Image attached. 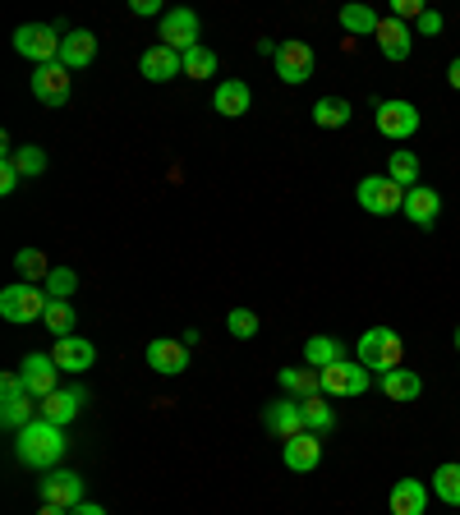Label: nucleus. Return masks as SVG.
Instances as JSON below:
<instances>
[{
  "label": "nucleus",
  "mask_w": 460,
  "mask_h": 515,
  "mask_svg": "<svg viewBox=\"0 0 460 515\" xmlns=\"http://www.w3.org/2000/svg\"><path fill=\"white\" fill-rule=\"evenodd\" d=\"M433 497L442 506H460V465L456 460H447V465L433 470Z\"/></svg>",
  "instance_id": "obj_30"
},
{
  "label": "nucleus",
  "mask_w": 460,
  "mask_h": 515,
  "mask_svg": "<svg viewBox=\"0 0 460 515\" xmlns=\"http://www.w3.org/2000/svg\"><path fill=\"white\" fill-rule=\"evenodd\" d=\"M92 60H97V33H88V28H74V33H65V46H60V65H65V69H88Z\"/></svg>",
  "instance_id": "obj_23"
},
{
  "label": "nucleus",
  "mask_w": 460,
  "mask_h": 515,
  "mask_svg": "<svg viewBox=\"0 0 460 515\" xmlns=\"http://www.w3.org/2000/svg\"><path fill=\"white\" fill-rule=\"evenodd\" d=\"M281 456H286V470L313 474L322 465V437L318 433H295L290 442H281Z\"/></svg>",
  "instance_id": "obj_13"
},
{
  "label": "nucleus",
  "mask_w": 460,
  "mask_h": 515,
  "mask_svg": "<svg viewBox=\"0 0 460 515\" xmlns=\"http://www.w3.org/2000/svg\"><path fill=\"white\" fill-rule=\"evenodd\" d=\"M37 515H69V511H65V506H51V502H42V511H37Z\"/></svg>",
  "instance_id": "obj_47"
},
{
  "label": "nucleus",
  "mask_w": 460,
  "mask_h": 515,
  "mask_svg": "<svg viewBox=\"0 0 460 515\" xmlns=\"http://www.w3.org/2000/svg\"><path fill=\"white\" fill-rule=\"evenodd\" d=\"M401 359H405V341L391 332V327H368V332L359 336V364L378 368V378L391 373V368H401Z\"/></svg>",
  "instance_id": "obj_3"
},
{
  "label": "nucleus",
  "mask_w": 460,
  "mask_h": 515,
  "mask_svg": "<svg viewBox=\"0 0 460 515\" xmlns=\"http://www.w3.org/2000/svg\"><path fill=\"white\" fill-rule=\"evenodd\" d=\"M387 175L401 184V189H414V184H419V175H424V161L414 157L410 148H396V152H391V161H387Z\"/></svg>",
  "instance_id": "obj_29"
},
{
  "label": "nucleus",
  "mask_w": 460,
  "mask_h": 515,
  "mask_svg": "<svg viewBox=\"0 0 460 515\" xmlns=\"http://www.w3.org/2000/svg\"><path fill=\"white\" fill-rule=\"evenodd\" d=\"M456 350H460V327H456Z\"/></svg>",
  "instance_id": "obj_48"
},
{
  "label": "nucleus",
  "mask_w": 460,
  "mask_h": 515,
  "mask_svg": "<svg viewBox=\"0 0 460 515\" xmlns=\"http://www.w3.org/2000/svg\"><path fill=\"white\" fill-rule=\"evenodd\" d=\"M355 120V106L345 102V97H318L313 102V125L318 129H345Z\"/></svg>",
  "instance_id": "obj_26"
},
{
  "label": "nucleus",
  "mask_w": 460,
  "mask_h": 515,
  "mask_svg": "<svg viewBox=\"0 0 460 515\" xmlns=\"http://www.w3.org/2000/svg\"><path fill=\"white\" fill-rule=\"evenodd\" d=\"M263 428L272 437H281V442H290L295 433H309L304 428V410H299V401H290V396H281V401H272L263 410Z\"/></svg>",
  "instance_id": "obj_12"
},
{
  "label": "nucleus",
  "mask_w": 460,
  "mask_h": 515,
  "mask_svg": "<svg viewBox=\"0 0 460 515\" xmlns=\"http://www.w3.org/2000/svg\"><path fill=\"white\" fill-rule=\"evenodd\" d=\"M42 290L51 299H69L74 290H79V276H74V267H51V276L42 281Z\"/></svg>",
  "instance_id": "obj_37"
},
{
  "label": "nucleus",
  "mask_w": 460,
  "mask_h": 515,
  "mask_svg": "<svg viewBox=\"0 0 460 515\" xmlns=\"http://www.w3.org/2000/svg\"><path fill=\"white\" fill-rule=\"evenodd\" d=\"M424 10H428V5H424V0H391V19H414V23H419V19H424Z\"/></svg>",
  "instance_id": "obj_39"
},
{
  "label": "nucleus",
  "mask_w": 460,
  "mask_h": 515,
  "mask_svg": "<svg viewBox=\"0 0 460 515\" xmlns=\"http://www.w3.org/2000/svg\"><path fill=\"white\" fill-rule=\"evenodd\" d=\"M33 97L42 106H65L69 102V69L60 60L33 69Z\"/></svg>",
  "instance_id": "obj_10"
},
{
  "label": "nucleus",
  "mask_w": 460,
  "mask_h": 515,
  "mask_svg": "<svg viewBox=\"0 0 460 515\" xmlns=\"http://www.w3.org/2000/svg\"><path fill=\"white\" fill-rule=\"evenodd\" d=\"M447 83H451V88L460 92V56H456V60H451V65H447Z\"/></svg>",
  "instance_id": "obj_45"
},
{
  "label": "nucleus",
  "mask_w": 460,
  "mask_h": 515,
  "mask_svg": "<svg viewBox=\"0 0 460 515\" xmlns=\"http://www.w3.org/2000/svg\"><path fill=\"white\" fill-rule=\"evenodd\" d=\"M60 46H65V33L51 28V23H23V28H14V51L23 60H33V65L60 60Z\"/></svg>",
  "instance_id": "obj_4"
},
{
  "label": "nucleus",
  "mask_w": 460,
  "mask_h": 515,
  "mask_svg": "<svg viewBox=\"0 0 460 515\" xmlns=\"http://www.w3.org/2000/svg\"><path fill=\"white\" fill-rule=\"evenodd\" d=\"M46 304H51V295H46L42 286H28V281H14V286L0 290V318L19 322V327H28V322H42Z\"/></svg>",
  "instance_id": "obj_2"
},
{
  "label": "nucleus",
  "mask_w": 460,
  "mask_h": 515,
  "mask_svg": "<svg viewBox=\"0 0 460 515\" xmlns=\"http://www.w3.org/2000/svg\"><path fill=\"white\" fill-rule=\"evenodd\" d=\"M281 391H286L290 401H309V396H322V373L318 368H281L276 373Z\"/></svg>",
  "instance_id": "obj_25"
},
{
  "label": "nucleus",
  "mask_w": 460,
  "mask_h": 515,
  "mask_svg": "<svg viewBox=\"0 0 460 515\" xmlns=\"http://www.w3.org/2000/svg\"><path fill=\"white\" fill-rule=\"evenodd\" d=\"M19 180H23L19 166H14V161L5 157V161H0V194H14V189H19Z\"/></svg>",
  "instance_id": "obj_41"
},
{
  "label": "nucleus",
  "mask_w": 460,
  "mask_h": 515,
  "mask_svg": "<svg viewBox=\"0 0 460 515\" xmlns=\"http://www.w3.org/2000/svg\"><path fill=\"white\" fill-rule=\"evenodd\" d=\"M51 359L60 364V373H88V368L97 364V345H92L88 336H65V341H56Z\"/></svg>",
  "instance_id": "obj_18"
},
{
  "label": "nucleus",
  "mask_w": 460,
  "mask_h": 515,
  "mask_svg": "<svg viewBox=\"0 0 460 515\" xmlns=\"http://www.w3.org/2000/svg\"><path fill=\"white\" fill-rule=\"evenodd\" d=\"M387 506H391V515H424L428 511V483L424 479H396Z\"/></svg>",
  "instance_id": "obj_22"
},
{
  "label": "nucleus",
  "mask_w": 460,
  "mask_h": 515,
  "mask_svg": "<svg viewBox=\"0 0 460 515\" xmlns=\"http://www.w3.org/2000/svg\"><path fill=\"white\" fill-rule=\"evenodd\" d=\"M148 368L166 373V378L184 373V368H189V345L171 341V336H157V341H148Z\"/></svg>",
  "instance_id": "obj_19"
},
{
  "label": "nucleus",
  "mask_w": 460,
  "mask_h": 515,
  "mask_svg": "<svg viewBox=\"0 0 460 515\" xmlns=\"http://www.w3.org/2000/svg\"><path fill=\"white\" fill-rule=\"evenodd\" d=\"M368 391V368L359 359H341V364L322 368V396H364Z\"/></svg>",
  "instance_id": "obj_9"
},
{
  "label": "nucleus",
  "mask_w": 460,
  "mask_h": 515,
  "mask_svg": "<svg viewBox=\"0 0 460 515\" xmlns=\"http://www.w3.org/2000/svg\"><path fill=\"white\" fill-rule=\"evenodd\" d=\"M258 51H263V56H272V60H276V42H272V37H258Z\"/></svg>",
  "instance_id": "obj_46"
},
{
  "label": "nucleus",
  "mask_w": 460,
  "mask_h": 515,
  "mask_svg": "<svg viewBox=\"0 0 460 515\" xmlns=\"http://www.w3.org/2000/svg\"><path fill=\"white\" fill-rule=\"evenodd\" d=\"M378 23L382 19L368 10V5H345V10H341V28L350 37H373V33H378Z\"/></svg>",
  "instance_id": "obj_34"
},
{
  "label": "nucleus",
  "mask_w": 460,
  "mask_h": 515,
  "mask_svg": "<svg viewBox=\"0 0 460 515\" xmlns=\"http://www.w3.org/2000/svg\"><path fill=\"white\" fill-rule=\"evenodd\" d=\"M83 405H88V391L83 387H60V391H51V396H46L42 401V419L46 424H74V419H79V410Z\"/></svg>",
  "instance_id": "obj_16"
},
{
  "label": "nucleus",
  "mask_w": 460,
  "mask_h": 515,
  "mask_svg": "<svg viewBox=\"0 0 460 515\" xmlns=\"http://www.w3.org/2000/svg\"><path fill=\"white\" fill-rule=\"evenodd\" d=\"M37 488H42V502L65 506V511H74V506L83 502V479L74 470H51Z\"/></svg>",
  "instance_id": "obj_14"
},
{
  "label": "nucleus",
  "mask_w": 460,
  "mask_h": 515,
  "mask_svg": "<svg viewBox=\"0 0 460 515\" xmlns=\"http://www.w3.org/2000/svg\"><path fill=\"white\" fill-rule=\"evenodd\" d=\"M405 221H414L419 230H433L437 217H442V198H437V189H428V184H414V189H405Z\"/></svg>",
  "instance_id": "obj_15"
},
{
  "label": "nucleus",
  "mask_w": 460,
  "mask_h": 515,
  "mask_svg": "<svg viewBox=\"0 0 460 515\" xmlns=\"http://www.w3.org/2000/svg\"><path fill=\"white\" fill-rule=\"evenodd\" d=\"M33 419H42V405H37L33 396H19V401H0V424L10 428V433H23V428L33 424Z\"/></svg>",
  "instance_id": "obj_28"
},
{
  "label": "nucleus",
  "mask_w": 460,
  "mask_h": 515,
  "mask_svg": "<svg viewBox=\"0 0 460 515\" xmlns=\"http://www.w3.org/2000/svg\"><path fill=\"white\" fill-rule=\"evenodd\" d=\"M129 10L134 14H166L161 10V0H129Z\"/></svg>",
  "instance_id": "obj_43"
},
{
  "label": "nucleus",
  "mask_w": 460,
  "mask_h": 515,
  "mask_svg": "<svg viewBox=\"0 0 460 515\" xmlns=\"http://www.w3.org/2000/svg\"><path fill=\"white\" fill-rule=\"evenodd\" d=\"M373 37H378L382 56H387L391 65H401V60H410V51H414V33L405 28L401 19H391V14H387V19L378 23V33H373Z\"/></svg>",
  "instance_id": "obj_20"
},
{
  "label": "nucleus",
  "mask_w": 460,
  "mask_h": 515,
  "mask_svg": "<svg viewBox=\"0 0 460 515\" xmlns=\"http://www.w3.org/2000/svg\"><path fill=\"white\" fill-rule=\"evenodd\" d=\"M212 74H217V56H212L207 46L184 51V79H212Z\"/></svg>",
  "instance_id": "obj_35"
},
{
  "label": "nucleus",
  "mask_w": 460,
  "mask_h": 515,
  "mask_svg": "<svg viewBox=\"0 0 460 515\" xmlns=\"http://www.w3.org/2000/svg\"><path fill=\"white\" fill-rule=\"evenodd\" d=\"M19 373H23V382H28V396H33V401H46L51 391H60V364L51 355H28Z\"/></svg>",
  "instance_id": "obj_11"
},
{
  "label": "nucleus",
  "mask_w": 460,
  "mask_h": 515,
  "mask_svg": "<svg viewBox=\"0 0 460 515\" xmlns=\"http://www.w3.org/2000/svg\"><path fill=\"white\" fill-rule=\"evenodd\" d=\"M373 111H378V134L391 143H405V138L419 134V106L405 102V97H378Z\"/></svg>",
  "instance_id": "obj_5"
},
{
  "label": "nucleus",
  "mask_w": 460,
  "mask_h": 515,
  "mask_svg": "<svg viewBox=\"0 0 460 515\" xmlns=\"http://www.w3.org/2000/svg\"><path fill=\"white\" fill-rule=\"evenodd\" d=\"M414 28H419V37H437V33H442V14H437V10H424V19L414 23Z\"/></svg>",
  "instance_id": "obj_42"
},
{
  "label": "nucleus",
  "mask_w": 460,
  "mask_h": 515,
  "mask_svg": "<svg viewBox=\"0 0 460 515\" xmlns=\"http://www.w3.org/2000/svg\"><path fill=\"white\" fill-rule=\"evenodd\" d=\"M138 69H143V79L148 83H166V79H175V74H184V56L157 42V46H148V51L138 56Z\"/></svg>",
  "instance_id": "obj_17"
},
{
  "label": "nucleus",
  "mask_w": 460,
  "mask_h": 515,
  "mask_svg": "<svg viewBox=\"0 0 460 515\" xmlns=\"http://www.w3.org/2000/svg\"><path fill=\"white\" fill-rule=\"evenodd\" d=\"M355 198L368 217H396L405 207V189L391 180V175H368V180H359Z\"/></svg>",
  "instance_id": "obj_6"
},
{
  "label": "nucleus",
  "mask_w": 460,
  "mask_h": 515,
  "mask_svg": "<svg viewBox=\"0 0 460 515\" xmlns=\"http://www.w3.org/2000/svg\"><path fill=\"white\" fill-rule=\"evenodd\" d=\"M258 327H263V322H258V313H253V309H230L226 332L235 336V341H253V336H258Z\"/></svg>",
  "instance_id": "obj_38"
},
{
  "label": "nucleus",
  "mask_w": 460,
  "mask_h": 515,
  "mask_svg": "<svg viewBox=\"0 0 460 515\" xmlns=\"http://www.w3.org/2000/svg\"><path fill=\"white\" fill-rule=\"evenodd\" d=\"M69 515H106V511H102V506H97V502H79V506H74V511H69Z\"/></svg>",
  "instance_id": "obj_44"
},
{
  "label": "nucleus",
  "mask_w": 460,
  "mask_h": 515,
  "mask_svg": "<svg viewBox=\"0 0 460 515\" xmlns=\"http://www.w3.org/2000/svg\"><path fill=\"white\" fill-rule=\"evenodd\" d=\"M382 396L396 405L419 401V396H424V378H419L414 368H391V373H382Z\"/></svg>",
  "instance_id": "obj_24"
},
{
  "label": "nucleus",
  "mask_w": 460,
  "mask_h": 515,
  "mask_svg": "<svg viewBox=\"0 0 460 515\" xmlns=\"http://www.w3.org/2000/svg\"><path fill=\"white\" fill-rule=\"evenodd\" d=\"M65 451H69L65 428L46 424V419H33L23 433H14V456H19V465H28V470H42V474L60 470Z\"/></svg>",
  "instance_id": "obj_1"
},
{
  "label": "nucleus",
  "mask_w": 460,
  "mask_h": 515,
  "mask_svg": "<svg viewBox=\"0 0 460 515\" xmlns=\"http://www.w3.org/2000/svg\"><path fill=\"white\" fill-rule=\"evenodd\" d=\"M74 309H69V299H51V304H46V313H42V327L51 336H56V341H65V336H74Z\"/></svg>",
  "instance_id": "obj_31"
},
{
  "label": "nucleus",
  "mask_w": 460,
  "mask_h": 515,
  "mask_svg": "<svg viewBox=\"0 0 460 515\" xmlns=\"http://www.w3.org/2000/svg\"><path fill=\"white\" fill-rule=\"evenodd\" d=\"M212 106H217V115H226V120H240V115L253 106L249 83L244 79H221L217 92H212Z\"/></svg>",
  "instance_id": "obj_21"
},
{
  "label": "nucleus",
  "mask_w": 460,
  "mask_h": 515,
  "mask_svg": "<svg viewBox=\"0 0 460 515\" xmlns=\"http://www.w3.org/2000/svg\"><path fill=\"white\" fill-rule=\"evenodd\" d=\"M345 359V345L336 341V336H309V341H304V364L309 368H332V364H341Z\"/></svg>",
  "instance_id": "obj_27"
},
{
  "label": "nucleus",
  "mask_w": 460,
  "mask_h": 515,
  "mask_svg": "<svg viewBox=\"0 0 460 515\" xmlns=\"http://www.w3.org/2000/svg\"><path fill=\"white\" fill-rule=\"evenodd\" d=\"M157 37H161V46H171V51H194V46H203L198 42V14L194 10H166L161 14V28H157Z\"/></svg>",
  "instance_id": "obj_8"
},
{
  "label": "nucleus",
  "mask_w": 460,
  "mask_h": 515,
  "mask_svg": "<svg viewBox=\"0 0 460 515\" xmlns=\"http://www.w3.org/2000/svg\"><path fill=\"white\" fill-rule=\"evenodd\" d=\"M299 410H304V428H309V433L327 437V433L336 428V414H332V405L322 401V396H309V401H299Z\"/></svg>",
  "instance_id": "obj_33"
},
{
  "label": "nucleus",
  "mask_w": 460,
  "mask_h": 515,
  "mask_svg": "<svg viewBox=\"0 0 460 515\" xmlns=\"http://www.w3.org/2000/svg\"><path fill=\"white\" fill-rule=\"evenodd\" d=\"M14 272H19V281L37 286V281H46V276H51V263H46L42 249H19V253H14Z\"/></svg>",
  "instance_id": "obj_32"
},
{
  "label": "nucleus",
  "mask_w": 460,
  "mask_h": 515,
  "mask_svg": "<svg viewBox=\"0 0 460 515\" xmlns=\"http://www.w3.org/2000/svg\"><path fill=\"white\" fill-rule=\"evenodd\" d=\"M14 166H19V175L23 180H33V175H42L46 171V152L37 148V143H23V148H14Z\"/></svg>",
  "instance_id": "obj_36"
},
{
  "label": "nucleus",
  "mask_w": 460,
  "mask_h": 515,
  "mask_svg": "<svg viewBox=\"0 0 460 515\" xmlns=\"http://www.w3.org/2000/svg\"><path fill=\"white\" fill-rule=\"evenodd\" d=\"M313 69H318V51L309 42H281L276 46V79L299 88V83L313 79Z\"/></svg>",
  "instance_id": "obj_7"
},
{
  "label": "nucleus",
  "mask_w": 460,
  "mask_h": 515,
  "mask_svg": "<svg viewBox=\"0 0 460 515\" xmlns=\"http://www.w3.org/2000/svg\"><path fill=\"white\" fill-rule=\"evenodd\" d=\"M19 396H28L23 373H5V378H0V401H19Z\"/></svg>",
  "instance_id": "obj_40"
}]
</instances>
